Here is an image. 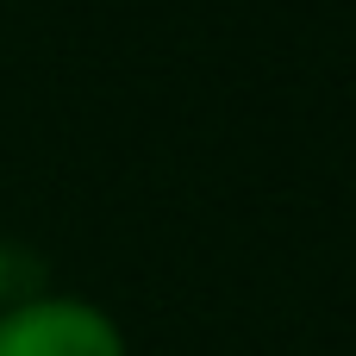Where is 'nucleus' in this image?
Wrapping results in <instances>:
<instances>
[{
  "instance_id": "obj_2",
  "label": "nucleus",
  "mask_w": 356,
  "mask_h": 356,
  "mask_svg": "<svg viewBox=\"0 0 356 356\" xmlns=\"http://www.w3.org/2000/svg\"><path fill=\"white\" fill-rule=\"evenodd\" d=\"M0 288H6V250H0Z\"/></svg>"
},
{
  "instance_id": "obj_1",
  "label": "nucleus",
  "mask_w": 356,
  "mask_h": 356,
  "mask_svg": "<svg viewBox=\"0 0 356 356\" xmlns=\"http://www.w3.org/2000/svg\"><path fill=\"white\" fill-rule=\"evenodd\" d=\"M0 356H125V338L94 300L38 294L0 313Z\"/></svg>"
}]
</instances>
